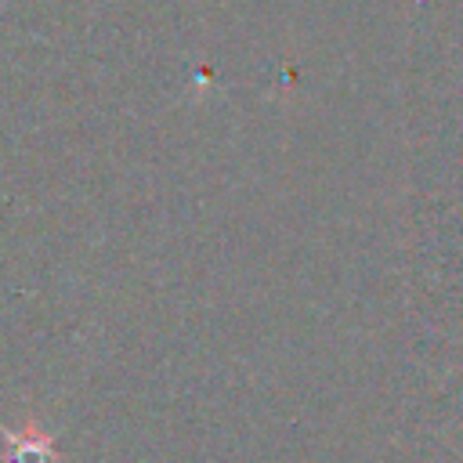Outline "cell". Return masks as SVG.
<instances>
[{"mask_svg": "<svg viewBox=\"0 0 463 463\" xmlns=\"http://www.w3.org/2000/svg\"><path fill=\"white\" fill-rule=\"evenodd\" d=\"M0 438L7 441V463H58V445L36 420H25L22 430L0 423Z\"/></svg>", "mask_w": 463, "mask_h": 463, "instance_id": "obj_1", "label": "cell"}]
</instances>
